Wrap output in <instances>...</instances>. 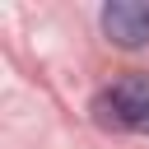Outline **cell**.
Listing matches in <instances>:
<instances>
[{"mask_svg": "<svg viewBox=\"0 0 149 149\" xmlns=\"http://www.w3.org/2000/svg\"><path fill=\"white\" fill-rule=\"evenodd\" d=\"M98 112H102V121H112L121 130L149 135V74L130 70V74L112 79L102 88V98H98Z\"/></svg>", "mask_w": 149, "mask_h": 149, "instance_id": "obj_1", "label": "cell"}, {"mask_svg": "<svg viewBox=\"0 0 149 149\" xmlns=\"http://www.w3.org/2000/svg\"><path fill=\"white\" fill-rule=\"evenodd\" d=\"M102 33L116 47H144L149 42V5L144 0H112L102 9Z\"/></svg>", "mask_w": 149, "mask_h": 149, "instance_id": "obj_2", "label": "cell"}]
</instances>
